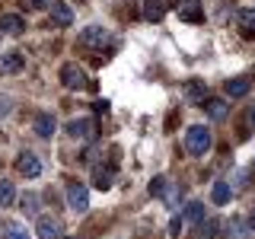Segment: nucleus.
I'll return each instance as SVG.
<instances>
[{
	"instance_id": "nucleus-8",
	"label": "nucleus",
	"mask_w": 255,
	"mask_h": 239,
	"mask_svg": "<svg viewBox=\"0 0 255 239\" xmlns=\"http://www.w3.org/2000/svg\"><path fill=\"white\" fill-rule=\"evenodd\" d=\"M106 38H109L106 26H86L83 32H80V45H86V48H102Z\"/></svg>"
},
{
	"instance_id": "nucleus-3",
	"label": "nucleus",
	"mask_w": 255,
	"mask_h": 239,
	"mask_svg": "<svg viewBox=\"0 0 255 239\" xmlns=\"http://www.w3.org/2000/svg\"><path fill=\"white\" fill-rule=\"evenodd\" d=\"M67 207L74 214H86V207H90V191H86V185L70 182L67 185Z\"/></svg>"
},
{
	"instance_id": "nucleus-18",
	"label": "nucleus",
	"mask_w": 255,
	"mask_h": 239,
	"mask_svg": "<svg viewBox=\"0 0 255 239\" xmlns=\"http://www.w3.org/2000/svg\"><path fill=\"white\" fill-rule=\"evenodd\" d=\"M230 195H233L230 182H214V191H211V201H214V204H227Z\"/></svg>"
},
{
	"instance_id": "nucleus-28",
	"label": "nucleus",
	"mask_w": 255,
	"mask_h": 239,
	"mask_svg": "<svg viewBox=\"0 0 255 239\" xmlns=\"http://www.w3.org/2000/svg\"><path fill=\"white\" fill-rule=\"evenodd\" d=\"M163 188H166V175H156V179L153 182H150V195H163Z\"/></svg>"
},
{
	"instance_id": "nucleus-5",
	"label": "nucleus",
	"mask_w": 255,
	"mask_h": 239,
	"mask_svg": "<svg viewBox=\"0 0 255 239\" xmlns=\"http://www.w3.org/2000/svg\"><path fill=\"white\" fill-rule=\"evenodd\" d=\"M16 172L26 175V179H38V175H42V159L35 153H29V150H22V153L16 156Z\"/></svg>"
},
{
	"instance_id": "nucleus-27",
	"label": "nucleus",
	"mask_w": 255,
	"mask_h": 239,
	"mask_svg": "<svg viewBox=\"0 0 255 239\" xmlns=\"http://www.w3.org/2000/svg\"><path fill=\"white\" fill-rule=\"evenodd\" d=\"M51 3H54V0H22V6H26V10H48Z\"/></svg>"
},
{
	"instance_id": "nucleus-23",
	"label": "nucleus",
	"mask_w": 255,
	"mask_h": 239,
	"mask_svg": "<svg viewBox=\"0 0 255 239\" xmlns=\"http://www.w3.org/2000/svg\"><path fill=\"white\" fill-rule=\"evenodd\" d=\"M3 239H29V230L22 223H3Z\"/></svg>"
},
{
	"instance_id": "nucleus-17",
	"label": "nucleus",
	"mask_w": 255,
	"mask_h": 239,
	"mask_svg": "<svg viewBox=\"0 0 255 239\" xmlns=\"http://www.w3.org/2000/svg\"><path fill=\"white\" fill-rule=\"evenodd\" d=\"M236 22L243 26V35H246V38L255 35V10H239V13H236Z\"/></svg>"
},
{
	"instance_id": "nucleus-14",
	"label": "nucleus",
	"mask_w": 255,
	"mask_h": 239,
	"mask_svg": "<svg viewBox=\"0 0 255 239\" xmlns=\"http://www.w3.org/2000/svg\"><path fill=\"white\" fill-rule=\"evenodd\" d=\"M54 131H58V118H54V115H48V112L35 115V134H38V137H51Z\"/></svg>"
},
{
	"instance_id": "nucleus-6",
	"label": "nucleus",
	"mask_w": 255,
	"mask_h": 239,
	"mask_svg": "<svg viewBox=\"0 0 255 239\" xmlns=\"http://www.w3.org/2000/svg\"><path fill=\"white\" fill-rule=\"evenodd\" d=\"M26 32V19L19 13H3L0 16V35H22Z\"/></svg>"
},
{
	"instance_id": "nucleus-31",
	"label": "nucleus",
	"mask_w": 255,
	"mask_h": 239,
	"mask_svg": "<svg viewBox=\"0 0 255 239\" xmlns=\"http://www.w3.org/2000/svg\"><path fill=\"white\" fill-rule=\"evenodd\" d=\"M96 112H99V115H106V112H109V102L106 99H99V102H96V106H93Z\"/></svg>"
},
{
	"instance_id": "nucleus-19",
	"label": "nucleus",
	"mask_w": 255,
	"mask_h": 239,
	"mask_svg": "<svg viewBox=\"0 0 255 239\" xmlns=\"http://www.w3.org/2000/svg\"><path fill=\"white\" fill-rule=\"evenodd\" d=\"M227 239H246L249 236V230H246V220H239V217H233L227 223V233H223Z\"/></svg>"
},
{
	"instance_id": "nucleus-21",
	"label": "nucleus",
	"mask_w": 255,
	"mask_h": 239,
	"mask_svg": "<svg viewBox=\"0 0 255 239\" xmlns=\"http://www.w3.org/2000/svg\"><path fill=\"white\" fill-rule=\"evenodd\" d=\"M185 93H188V102H195V106H201V102L207 99V90H204V83H198V80H191V83L185 86Z\"/></svg>"
},
{
	"instance_id": "nucleus-12",
	"label": "nucleus",
	"mask_w": 255,
	"mask_h": 239,
	"mask_svg": "<svg viewBox=\"0 0 255 239\" xmlns=\"http://www.w3.org/2000/svg\"><path fill=\"white\" fill-rule=\"evenodd\" d=\"M22 67H26V58H22L19 51H6V54H0V70H3V74H19Z\"/></svg>"
},
{
	"instance_id": "nucleus-25",
	"label": "nucleus",
	"mask_w": 255,
	"mask_h": 239,
	"mask_svg": "<svg viewBox=\"0 0 255 239\" xmlns=\"http://www.w3.org/2000/svg\"><path fill=\"white\" fill-rule=\"evenodd\" d=\"M16 201V188L10 182H0V207H10Z\"/></svg>"
},
{
	"instance_id": "nucleus-15",
	"label": "nucleus",
	"mask_w": 255,
	"mask_h": 239,
	"mask_svg": "<svg viewBox=\"0 0 255 239\" xmlns=\"http://www.w3.org/2000/svg\"><path fill=\"white\" fill-rule=\"evenodd\" d=\"M201 106H204V112L214 118V121H223L227 112H230V102H223V99H204Z\"/></svg>"
},
{
	"instance_id": "nucleus-22",
	"label": "nucleus",
	"mask_w": 255,
	"mask_h": 239,
	"mask_svg": "<svg viewBox=\"0 0 255 239\" xmlns=\"http://www.w3.org/2000/svg\"><path fill=\"white\" fill-rule=\"evenodd\" d=\"M166 201V207H179V198H182V188L179 185H169L166 182V188H163V195H159Z\"/></svg>"
},
{
	"instance_id": "nucleus-13",
	"label": "nucleus",
	"mask_w": 255,
	"mask_h": 239,
	"mask_svg": "<svg viewBox=\"0 0 255 239\" xmlns=\"http://www.w3.org/2000/svg\"><path fill=\"white\" fill-rule=\"evenodd\" d=\"M249 90H252V83L246 77H236V80H227V83H223V93H227L230 99H243Z\"/></svg>"
},
{
	"instance_id": "nucleus-33",
	"label": "nucleus",
	"mask_w": 255,
	"mask_h": 239,
	"mask_svg": "<svg viewBox=\"0 0 255 239\" xmlns=\"http://www.w3.org/2000/svg\"><path fill=\"white\" fill-rule=\"evenodd\" d=\"M249 118H252V124H255V109H252V115H249Z\"/></svg>"
},
{
	"instance_id": "nucleus-24",
	"label": "nucleus",
	"mask_w": 255,
	"mask_h": 239,
	"mask_svg": "<svg viewBox=\"0 0 255 239\" xmlns=\"http://www.w3.org/2000/svg\"><path fill=\"white\" fill-rule=\"evenodd\" d=\"M217 227H220L217 220H201L198 223V236L201 239H217Z\"/></svg>"
},
{
	"instance_id": "nucleus-11",
	"label": "nucleus",
	"mask_w": 255,
	"mask_h": 239,
	"mask_svg": "<svg viewBox=\"0 0 255 239\" xmlns=\"http://www.w3.org/2000/svg\"><path fill=\"white\" fill-rule=\"evenodd\" d=\"M90 134H93V121H90V118H74V121H67V137L86 140Z\"/></svg>"
},
{
	"instance_id": "nucleus-2",
	"label": "nucleus",
	"mask_w": 255,
	"mask_h": 239,
	"mask_svg": "<svg viewBox=\"0 0 255 239\" xmlns=\"http://www.w3.org/2000/svg\"><path fill=\"white\" fill-rule=\"evenodd\" d=\"M61 83L67 86V90H86L90 86V77H86V70L80 67V64H64L61 67Z\"/></svg>"
},
{
	"instance_id": "nucleus-34",
	"label": "nucleus",
	"mask_w": 255,
	"mask_h": 239,
	"mask_svg": "<svg viewBox=\"0 0 255 239\" xmlns=\"http://www.w3.org/2000/svg\"><path fill=\"white\" fill-rule=\"evenodd\" d=\"M252 172H255V163H252Z\"/></svg>"
},
{
	"instance_id": "nucleus-20",
	"label": "nucleus",
	"mask_w": 255,
	"mask_h": 239,
	"mask_svg": "<svg viewBox=\"0 0 255 239\" xmlns=\"http://www.w3.org/2000/svg\"><path fill=\"white\" fill-rule=\"evenodd\" d=\"M19 211L26 214V217H35V214H38V195H35V191H29V195L19 198Z\"/></svg>"
},
{
	"instance_id": "nucleus-7",
	"label": "nucleus",
	"mask_w": 255,
	"mask_h": 239,
	"mask_svg": "<svg viewBox=\"0 0 255 239\" xmlns=\"http://www.w3.org/2000/svg\"><path fill=\"white\" fill-rule=\"evenodd\" d=\"M48 10H51V26L64 29V26H70V22H74V10H70V6L64 3V0H54V3L48 6Z\"/></svg>"
},
{
	"instance_id": "nucleus-30",
	"label": "nucleus",
	"mask_w": 255,
	"mask_h": 239,
	"mask_svg": "<svg viewBox=\"0 0 255 239\" xmlns=\"http://www.w3.org/2000/svg\"><path fill=\"white\" fill-rule=\"evenodd\" d=\"M169 233H172V236L182 233V217H172V220H169Z\"/></svg>"
},
{
	"instance_id": "nucleus-10",
	"label": "nucleus",
	"mask_w": 255,
	"mask_h": 239,
	"mask_svg": "<svg viewBox=\"0 0 255 239\" xmlns=\"http://www.w3.org/2000/svg\"><path fill=\"white\" fill-rule=\"evenodd\" d=\"M35 236H38V239H61V220H54V217H38Z\"/></svg>"
},
{
	"instance_id": "nucleus-4",
	"label": "nucleus",
	"mask_w": 255,
	"mask_h": 239,
	"mask_svg": "<svg viewBox=\"0 0 255 239\" xmlns=\"http://www.w3.org/2000/svg\"><path fill=\"white\" fill-rule=\"evenodd\" d=\"M172 6H175V13H179V19H185V22H201L204 19L201 0H172Z\"/></svg>"
},
{
	"instance_id": "nucleus-32",
	"label": "nucleus",
	"mask_w": 255,
	"mask_h": 239,
	"mask_svg": "<svg viewBox=\"0 0 255 239\" xmlns=\"http://www.w3.org/2000/svg\"><path fill=\"white\" fill-rule=\"evenodd\" d=\"M249 233H255V214L249 217Z\"/></svg>"
},
{
	"instance_id": "nucleus-16",
	"label": "nucleus",
	"mask_w": 255,
	"mask_h": 239,
	"mask_svg": "<svg viewBox=\"0 0 255 239\" xmlns=\"http://www.w3.org/2000/svg\"><path fill=\"white\" fill-rule=\"evenodd\" d=\"M143 16H147L150 22H159L166 16V3L163 0H143Z\"/></svg>"
},
{
	"instance_id": "nucleus-29",
	"label": "nucleus",
	"mask_w": 255,
	"mask_h": 239,
	"mask_svg": "<svg viewBox=\"0 0 255 239\" xmlns=\"http://www.w3.org/2000/svg\"><path fill=\"white\" fill-rule=\"evenodd\" d=\"M10 109H13V99L6 93H0V118L3 115H10Z\"/></svg>"
},
{
	"instance_id": "nucleus-1",
	"label": "nucleus",
	"mask_w": 255,
	"mask_h": 239,
	"mask_svg": "<svg viewBox=\"0 0 255 239\" xmlns=\"http://www.w3.org/2000/svg\"><path fill=\"white\" fill-rule=\"evenodd\" d=\"M211 143H214L211 127H204V124H191L188 131H185V150H188L191 156H204L207 150H211Z\"/></svg>"
},
{
	"instance_id": "nucleus-9",
	"label": "nucleus",
	"mask_w": 255,
	"mask_h": 239,
	"mask_svg": "<svg viewBox=\"0 0 255 239\" xmlns=\"http://www.w3.org/2000/svg\"><path fill=\"white\" fill-rule=\"evenodd\" d=\"M112 179H115V163H106V166H96L93 169V185L99 191H109Z\"/></svg>"
},
{
	"instance_id": "nucleus-26",
	"label": "nucleus",
	"mask_w": 255,
	"mask_h": 239,
	"mask_svg": "<svg viewBox=\"0 0 255 239\" xmlns=\"http://www.w3.org/2000/svg\"><path fill=\"white\" fill-rule=\"evenodd\" d=\"M185 217H188V220H195V223H201V220H204V204H201V201H188Z\"/></svg>"
}]
</instances>
